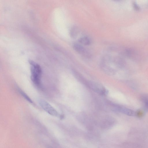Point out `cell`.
I'll use <instances>...</instances> for the list:
<instances>
[{
  "label": "cell",
  "mask_w": 148,
  "mask_h": 148,
  "mask_svg": "<svg viewBox=\"0 0 148 148\" xmlns=\"http://www.w3.org/2000/svg\"><path fill=\"white\" fill-rule=\"evenodd\" d=\"M78 41L80 43L84 45H89L91 43L90 39L86 36H84L80 38L78 40Z\"/></svg>",
  "instance_id": "cell-7"
},
{
  "label": "cell",
  "mask_w": 148,
  "mask_h": 148,
  "mask_svg": "<svg viewBox=\"0 0 148 148\" xmlns=\"http://www.w3.org/2000/svg\"><path fill=\"white\" fill-rule=\"evenodd\" d=\"M21 94L26 99L27 101L30 103L33 104L34 103L31 99L28 97V96L21 89L19 90Z\"/></svg>",
  "instance_id": "cell-8"
},
{
  "label": "cell",
  "mask_w": 148,
  "mask_h": 148,
  "mask_svg": "<svg viewBox=\"0 0 148 148\" xmlns=\"http://www.w3.org/2000/svg\"><path fill=\"white\" fill-rule=\"evenodd\" d=\"M120 112L129 116H133L135 114V112L133 110L123 107H121Z\"/></svg>",
  "instance_id": "cell-6"
},
{
  "label": "cell",
  "mask_w": 148,
  "mask_h": 148,
  "mask_svg": "<svg viewBox=\"0 0 148 148\" xmlns=\"http://www.w3.org/2000/svg\"><path fill=\"white\" fill-rule=\"evenodd\" d=\"M29 62L30 65L31 80L36 86L40 88L41 87V68L39 64L32 60H30Z\"/></svg>",
  "instance_id": "cell-1"
},
{
  "label": "cell",
  "mask_w": 148,
  "mask_h": 148,
  "mask_svg": "<svg viewBox=\"0 0 148 148\" xmlns=\"http://www.w3.org/2000/svg\"><path fill=\"white\" fill-rule=\"evenodd\" d=\"M140 99L143 106V110L148 111V95L143 94L141 96Z\"/></svg>",
  "instance_id": "cell-5"
},
{
  "label": "cell",
  "mask_w": 148,
  "mask_h": 148,
  "mask_svg": "<svg viewBox=\"0 0 148 148\" xmlns=\"http://www.w3.org/2000/svg\"><path fill=\"white\" fill-rule=\"evenodd\" d=\"M90 85L92 89L101 94L106 95L108 93V90L104 87L98 84L91 82Z\"/></svg>",
  "instance_id": "cell-3"
},
{
  "label": "cell",
  "mask_w": 148,
  "mask_h": 148,
  "mask_svg": "<svg viewBox=\"0 0 148 148\" xmlns=\"http://www.w3.org/2000/svg\"><path fill=\"white\" fill-rule=\"evenodd\" d=\"M78 34V30L76 27H73L70 31V35L73 38H75Z\"/></svg>",
  "instance_id": "cell-9"
},
{
  "label": "cell",
  "mask_w": 148,
  "mask_h": 148,
  "mask_svg": "<svg viewBox=\"0 0 148 148\" xmlns=\"http://www.w3.org/2000/svg\"><path fill=\"white\" fill-rule=\"evenodd\" d=\"M73 47L76 51L80 54L87 57L90 56L88 51L80 44L75 43L73 45Z\"/></svg>",
  "instance_id": "cell-4"
},
{
  "label": "cell",
  "mask_w": 148,
  "mask_h": 148,
  "mask_svg": "<svg viewBox=\"0 0 148 148\" xmlns=\"http://www.w3.org/2000/svg\"><path fill=\"white\" fill-rule=\"evenodd\" d=\"M145 111L144 110L139 109L135 112V115L138 118H141L144 115Z\"/></svg>",
  "instance_id": "cell-10"
},
{
  "label": "cell",
  "mask_w": 148,
  "mask_h": 148,
  "mask_svg": "<svg viewBox=\"0 0 148 148\" xmlns=\"http://www.w3.org/2000/svg\"><path fill=\"white\" fill-rule=\"evenodd\" d=\"M39 103L43 110L50 115L55 116L59 115L56 110L46 101L41 99L39 101Z\"/></svg>",
  "instance_id": "cell-2"
}]
</instances>
